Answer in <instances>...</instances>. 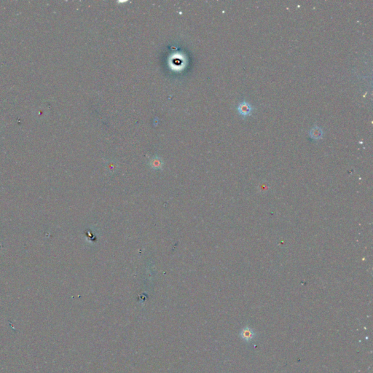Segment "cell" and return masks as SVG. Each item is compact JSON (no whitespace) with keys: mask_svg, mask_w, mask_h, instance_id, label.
I'll return each instance as SVG.
<instances>
[{"mask_svg":"<svg viewBox=\"0 0 373 373\" xmlns=\"http://www.w3.org/2000/svg\"><path fill=\"white\" fill-rule=\"evenodd\" d=\"M237 111H238V114L241 116H242L244 118H246V117L252 115V112L254 111V107L248 101H243L238 103V107H237Z\"/></svg>","mask_w":373,"mask_h":373,"instance_id":"1","label":"cell"},{"mask_svg":"<svg viewBox=\"0 0 373 373\" xmlns=\"http://www.w3.org/2000/svg\"><path fill=\"white\" fill-rule=\"evenodd\" d=\"M240 337L245 342H251L255 338L256 333L253 329L248 327H246L240 331Z\"/></svg>","mask_w":373,"mask_h":373,"instance_id":"2","label":"cell"},{"mask_svg":"<svg viewBox=\"0 0 373 373\" xmlns=\"http://www.w3.org/2000/svg\"><path fill=\"white\" fill-rule=\"evenodd\" d=\"M309 136H310V138L314 139V140H320V139L323 138V129H322L321 128L318 127L317 125H315L310 130V131H309Z\"/></svg>","mask_w":373,"mask_h":373,"instance_id":"3","label":"cell"}]
</instances>
